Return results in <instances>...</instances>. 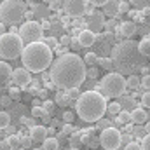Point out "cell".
I'll use <instances>...</instances> for the list:
<instances>
[{"label":"cell","mask_w":150,"mask_h":150,"mask_svg":"<svg viewBox=\"0 0 150 150\" xmlns=\"http://www.w3.org/2000/svg\"><path fill=\"white\" fill-rule=\"evenodd\" d=\"M147 119H149V113L145 112L143 108H134V110L131 112V120H133V124L143 126V124H147Z\"/></svg>","instance_id":"15"},{"label":"cell","mask_w":150,"mask_h":150,"mask_svg":"<svg viewBox=\"0 0 150 150\" xmlns=\"http://www.w3.org/2000/svg\"><path fill=\"white\" fill-rule=\"evenodd\" d=\"M142 150H150V134H145L143 138H142Z\"/></svg>","instance_id":"36"},{"label":"cell","mask_w":150,"mask_h":150,"mask_svg":"<svg viewBox=\"0 0 150 150\" xmlns=\"http://www.w3.org/2000/svg\"><path fill=\"white\" fill-rule=\"evenodd\" d=\"M32 117H33V119H44V120H47L49 112H45V110H44V107L35 105V107L32 108Z\"/></svg>","instance_id":"19"},{"label":"cell","mask_w":150,"mask_h":150,"mask_svg":"<svg viewBox=\"0 0 150 150\" xmlns=\"http://www.w3.org/2000/svg\"><path fill=\"white\" fill-rule=\"evenodd\" d=\"M52 108H54V103L47 100V101L44 103V110H45V112H49V113H51V112H52Z\"/></svg>","instance_id":"43"},{"label":"cell","mask_w":150,"mask_h":150,"mask_svg":"<svg viewBox=\"0 0 150 150\" xmlns=\"http://www.w3.org/2000/svg\"><path fill=\"white\" fill-rule=\"evenodd\" d=\"M11 100H12L11 96H4V98H0V103H2V105H9Z\"/></svg>","instance_id":"50"},{"label":"cell","mask_w":150,"mask_h":150,"mask_svg":"<svg viewBox=\"0 0 150 150\" xmlns=\"http://www.w3.org/2000/svg\"><path fill=\"white\" fill-rule=\"evenodd\" d=\"M30 136H32L33 142H37V143H44V140L49 136L47 127H45V126H33V127L30 129Z\"/></svg>","instance_id":"12"},{"label":"cell","mask_w":150,"mask_h":150,"mask_svg":"<svg viewBox=\"0 0 150 150\" xmlns=\"http://www.w3.org/2000/svg\"><path fill=\"white\" fill-rule=\"evenodd\" d=\"M59 149V142L52 136H47L42 143V150H58Z\"/></svg>","instance_id":"18"},{"label":"cell","mask_w":150,"mask_h":150,"mask_svg":"<svg viewBox=\"0 0 150 150\" xmlns=\"http://www.w3.org/2000/svg\"><path fill=\"white\" fill-rule=\"evenodd\" d=\"M84 61H86V65H96L98 63V56L94 52H87L84 56Z\"/></svg>","instance_id":"28"},{"label":"cell","mask_w":150,"mask_h":150,"mask_svg":"<svg viewBox=\"0 0 150 150\" xmlns=\"http://www.w3.org/2000/svg\"><path fill=\"white\" fill-rule=\"evenodd\" d=\"M26 16V4L23 0H2L0 21L7 26H16Z\"/></svg>","instance_id":"5"},{"label":"cell","mask_w":150,"mask_h":150,"mask_svg":"<svg viewBox=\"0 0 150 150\" xmlns=\"http://www.w3.org/2000/svg\"><path fill=\"white\" fill-rule=\"evenodd\" d=\"M9 96H11L12 100H19V96H21V89H18L16 86L11 87V89H9Z\"/></svg>","instance_id":"32"},{"label":"cell","mask_w":150,"mask_h":150,"mask_svg":"<svg viewBox=\"0 0 150 150\" xmlns=\"http://www.w3.org/2000/svg\"><path fill=\"white\" fill-rule=\"evenodd\" d=\"M142 105L145 108H150V91H147L143 96H142Z\"/></svg>","instance_id":"37"},{"label":"cell","mask_w":150,"mask_h":150,"mask_svg":"<svg viewBox=\"0 0 150 150\" xmlns=\"http://www.w3.org/2000/svg\"><path fill=\"white\" fill-rule=\"evenodd\" d=\"M142 87H143V89H150V74L143 75V79H142Z\"/></svg>","instance_id":"40"},{"label":"cell","mask_w":150,"mask_h":150,"mask_svg":"<svg viewBox=\"0 0 150 150\" xmlns=\"http://www.w3.org/2000/svg\"><path fill=\"white\" fill-rule=\"evenodd\" d=\"M138 49H140L142 56L150 58V38H143L142 42H138Z\"/></svg>","instance_id":"20"},{"label":"cell","mask_w":150,"mask_h":150,"mask_svg":"<svg viewBox=\"0 0 150 150\" xmlns=\"http://www.w3.org/2000/svg\"><path fill=\"white\" fill-rule=\"evenodd\" d=\"M100 145L105 150H117L122 145V134L117 127H107L100 133Z\"/></svg>","instance_id":"9"},{"label":"cell","mask_w":150,"mask_h":150,"mask_svg":"<svg viewBox=\"0 0 150 150\" xmlns=\"http://www.w3.org/2000/svg\"><path fill=\"white\" fill-rule=\"evenodd\" d=\"M107 98L98 91H86L75 101L77 115L86 122H98L107 113Z\"/></svg>","instance_id":"2"},{"label":"cell","mask_w":150,"mask_h":150,"mask_svg":"<svg viewBox=\"0 0 150 150\" xmlns=\"http://www.w3.org/2000/svg\"><path fill=\"white\" fill-rule=\"evenodd\" d=\"M63 119H65V122H68V124H72L75 119L74 112H65V115H63Z\"/></svg>","instance_id":"41"},{"label":"cell","mask_w":150,"mask_h":150,"mask_svg":"<svg viewBox=\"0 0 150 150\" xmlns=\"http://www.w3.org/2000/svg\"><path fill=\"white\" fill-rule=\"evenodd\" d=\"M96 124H98V129H100V131H103V129L110 127V122H108V120H105V119H100Z\"/></svg>","instance_id":"38"},{"label":"cell","mask_w":150,"mask_h":150,"mask_svg":"<svg viewBox=\"0 0 150 150\" xmlns=\"http://www.w3.org/2000/svg\"><path fill=\"white\" fill-rule=\"evenodd\" d=\"M70 45H72V47H74L75 51H77V49H80V47H82V45H80V42H79V38H72V44H70Z\"/></svg>","instance_id":"46"},{"label":"cell","mask_w":150,"mask_h":150,"mask_svg":"<svg viewBox=\"0 0 150 150\" xmlns=\"http://www.w3.org/2000/svg\"><path fill=\"white\" fill-rule=\"evenodd\" d=\"M136 33V23L134 21H124L119 28V35H122L124 38H131Z\"/></svg>","instance_id":"14"},{"label":"cell","mask_w":150,"mask_h":150,"mask_svg":"<svg viewBox=\"0 0 150 150\" xmlns=\"http://www.w3.org/2000/svg\"><path fill=\"white\" fill-rule=\"evenodd\" d=\"M70 150H79V149H70Z\"/></svg>","instance_id":"57"},{"label":"cell","mask_w":150,"mask_h":150,"mask_svg":"<svg viewBox=\"0 0 150 150\" xmlns=\"http://www.w3.org/2000/svg\"><path fill=\"white\" fill-rule=\"evenodd\" d=\"M42 2H49V4H51V2H52V0H42Z\"/></svg>","instance_id":"55"},{"label":"cell","mask_w":150,"mask_h":150,"mask_svg":"<svg viewBox=\"0 0 150 150\" xmlns=\"http://www.w3.org/2000/svg\"><path fill=\"white\" fill-rule=\"evenodd\" d=\"M124 150H142V145L140 143H136V142H129L127 145H126V149Z\"/></svg>","instance_id":"39"},{"label":"cell","mask_w":150,"mask_h":150,"mask_svg":"<svg viewBox=\"0 0 150 150\" xmlns=\"http://www.w3.org/2000/svg\"><path fill=\"white\" fill-rule=\"evenodd\" d=\"M42 42H44L45 45H49L51 49H54V51H56V49H58V45H59V44H58V40H56V38H54V37H47V38H42Z\"/></svg>","instance_id":"29"},{"label":"cell","mask_w":150,"mask_h":150,"mask_svg":"<svg viewBox=\"0 0 150 150\" xmlns=\"http://www.w3.org/2000/svg\"><path fill=\"white\" fill-rule=\"evenodd\" d=\"M127 84H126V79L119 72H110L108 75H105L101 80H100V86L94 89L98 93H101L107 100L108 98H119L124 94Z\"/></svg>","instance_id":"6"},{"label":"cell","mask_w":150,"mask_h":150,"mask_svg":"<svg viewBox=\"0 0 150 150\" xmlns=\"http://www.w3.org/2000/svg\"><path fill=\"white\" fill-rule=\"evenodd\" d=\"M149 14H150V7H143V9H142V16L145 18V16H149Z\"/></svg>","instance_id":"52"},{"label":"cell","mask_w":150,"mask_h":150,"mask_svg":"<svg viewBox=\"0 0 150 150\" xmlns=\"http://www.w3.org/2000/svg\"><path fill=\"white\" fill-rule=\"evenodd\" d=\"M30 74H32V72L26 70V68H16V70L12 72V80H14V84H16L18 87L28 86L30 80H32V75Z\"/></svg>","instance_id":"11"},{"label":"cell","mask_w":150,"mask_h":150,"mask_svg":"<svg viewBox=\"0 0 150 150\" xmlns=\"http://www.w3.org/2000/svg\"><path fill=\"white\" fill-rule=\"evenodd\" d=\"M0 150H12L7 140H2V142H0Z\"/></svg>","instance_id":"45"},{"label":"cell","mask_w":150,"mask_h":150,"mask_svg":"<svg viewBox=\"0 0 150 150\" xmlns=\"http://www.w3.org/2000/svg\"><path fill=\"white\" fill-rule=\"evenodd\" d=\"M65 138H67V134H65V133H63V131H61V133H59V134H58V136H56V140H58V142H59V145H61V143H63V142H65Z\"/></svg>","instance_id":"49"},{"label":"cell","mask_w":150,"mask_h":150,"mask_svg":"<svg viewBox=\"0 0 150 150\" xmlns=\"http://www.w3.org/2000/svg\"><path fill=\"white\" fill-rule=\"evenodd\" d=\"M89 2H91L93 5H101V7H103V5H105L108 0H89Z\"/></svg>","instance_id":"48"},{"label":"cell","mask_w":150,"mask_h":150,"mask_svg":"<svg viewBox=\"0 0 150 150\" xmlns=\"http://www.w3.org/2000/svg\"><path fill=\"white\" fill-rule=\"evenodd\" d=\"M103 12L110 18H115L119 14V2L117 0H108L105 5H103Z\"/></svg>","instance_id":"17"},{"label":"cell","mask_w":150,"mask_h":150,"mask_svg":"<svg viewBox=\"0 0 150 150\" xmlns=\"http://www.w3.org/2000/svg\"><path fill=\"white\" fill-rule=\"evenodd\" d=\"M98 63H100V67L105 68V70H112L113 67H115V63H113L112 58H98Z\"/></svg>","instance_id":"24"},{"label":"cell","mask_w":150,"mask_h":150,"mask_svg":"<svg viewBox=\"0 0 150 150\" xmlns=\"http://www.w3.org/2000/svg\"><path fill=\"white\" fill-rule=\"evenodd\" d=\"M145 131H147V134H150V122L145 124Z\"/></svg>","instance_id":"54"},{"label":"cell","mask_w":150,"mask_h":150,"mask_svg":"<svg viewBox=\"0 0 150 150\" xmlns=\"http://www.w3.org/2000/svg\"><path fill=\"white\" fill-rule=\"evenodd\" d=\"M126 84H127L129 89H138V87L142 86V80L138 79V75H129L127 80H126Z\"/></svg>","instance_id":"21"},{"label":"cell","mask_w":150,"mask_h":150,"mask_svg":"<svg viewBox=\"0 0 150 150\" xmlns=\"http://www.w3.org/2000/svg\"><path fill=\"white\" fill-rule=\"evenodd\" d=\"M12 68L7 61H0V82H7L9 79H12Z\"/></svg>","instance_id":"16"},{"label":"cell","mask_w":150,"mask_h":150,"mask_svg":"<svg viewBox=\"0 0 150 150\" xmlns=\"http://www.w3.org/2000/svg\"><path fill=\"white\" fill-rule=\"evenodd\" d=\"M67 94L70 96V100H79V96L82 93L79 91V87H72V89H67Z\"/></svg>","instance_id":"30"},{"label":"cell","mask_w":150,"mask_h":150,"mask_svg":"<svg viewBox=\"0 0 150 150\" xmlns=\"http://www.w3.org/2000/svg\"><path fill=\"white\" fill-rule=\"evenodd\" d=\"M87 77H89V79H96V77H98V70H96V68H89V70H87Z\"/></svg>","instance_id":"44"},{"label":"cell","mask_w":150,"mask_h":150,"mask_svg":"<svg viewBox=\"0 0 150 150\" xmlns=\"http://www.w3.org/2000/svg\"><path fill=\"white\" fill-rule=\"evenodd\" d=\"M32 143H33L32 136H21V147H23V149H30Z\"/></svg>","instance_id":"35"},{"label":"cell","mask_w":150,"mask_h":150,"mask_svg":"<svg viewBox=\"0 0 150 150\" xmlns=\"http://www.w3.org/2000/svg\"><path fill=\"white\" fill-rule=\"evenodd\" d=\"M51 80L56 87L59 89H72L84 84L87 70H86V61L75 54V52H67L58 56V59L52 61L51 65Z\"/></svg>","instance_id":"1"},{"label":"cell","mask_w":150,"mask_h":150,"mask_svg":"<svg viewBox=\"0 0 150 150\" xmlns=\"http://www.w3.org/2000/svg\"><path fill=\"white\" fill-rule=\"evenodd\" d=\"M56 103H58L59 107H68V105L72 103V100H70V96L65 93V94H59V96L56 98Z\"/></svg>","instance_id":"27"},{"label":"cell","mask_w":150,"mask_h":150,"mask_svg":"<svg viewBox=\"0 0 150 150\" xmlns=\"http://www.w3.org/2000/svg\"><path fill=\"white\" fill-rule=\"evenodd\" d=\"M117 122H119V124H127V122H133V120H131V112L122 110V112L117 115Z\"/></svg>","instance_id":"25"},{"label":"cell","mask_w":150,"mask_h":150,"mask_svg":"<svg viewBox=\"0 0 150 150\" xmlns=\"http://www.w3.org/2000/svg\"><path fill=\"white\" fill-rule=\"evenodd\" d=\"M133 133H134V136L142 138V136H145V133H147V131H145V126H143V127H138V129H134Z\"/></svg>","instance_id":"42"},{"label":"cell","mask_w":150,"mask_h":150,"mask_svg":"<svg viewBox=\"0 0 150 150\" xmlns=\"http://www.w3.org/2000/svg\"><path fill=\"white\" fill-rule=\"evenodd\" d=\"M112 59L115 67L119 68H133L140 65L142 59V52L138 49V42L126 38L120 44H117L112 51Z\"/></svg>","instance_id":"4"},{"label":"cell","mask_w":150,"mask_h":150,"mask_svg":"<svg viewBox=\"0 0 150 150\" xmlns=\"http://www.w3.org/2000/svg\"><path fill=\"white\" fill-rule=\"evenodd\" d=\"M75 131H79V129L75 127L74 124H68V122H67V124L63 126V133H65V134H74Z\"/></svg>","instance_id":"33"},{"label":"cell","mask_w":150,"mask_h":150,"mask_svg":"<svg viewBox=\"0 0 150 150\" xmlns=\"http://www.w3.org/2000/svg\"><path fill=\"white\" fill-rule=\"evenodd\" d=\"M21 61L25 65L26 70H30L32 74H38L47 70L52 65V49L49 45H45L42 40L33 42V44H26L21 54Z\"/></svg>","instance_id":"3"},{"label":"cell","mask_w":150,"mask_h":150,"mask_svg":"<svg viewBox=\"0 0 150 150\" xmlns=\"http://www.w3.org/2000/svg\"><path fill=\"white\" fill-rule=\"evenodd\" d=\"M5 26H7V25H4V23L0 21V35H4V33H7V32H5Z\"/></svg>","instance_id":"53"},{"label":"cell","mask_w":150,"mask_h":150,"mask_svg":"<svg viewBox=\"0 0 150 150\" xmlns=\"http://www.w3.org/2000/svg\"><path fill=\"white\" fill-rule=\"evenodd\" d=\"M7 142H9V145H11V149L12 150L21 149V136H18V134H11V136L7 138Z\"/></svg>","instance_id":"22"},{"label":"cell","mask_w":150,"mask_h":150,"mask_svg":"<svg viewBox=\"0 0 150 150\" xmlns=\"http://www.w3.org/2000/svg\"><path fill=\"white\" fill-rule=\"evenodd\" d=\"M129 0H122V2H119V12L122 14V12H127L129 11Z\"/></svg>","instance_id":"34"},{"label":"cell","mask_w":150,"mask_h":150,"mask_svg":"<svg viewBox=\"0 0 150 150\" xmlns=\"http://www.w3.org/2000/svg\"><path fill=\"white\" fill-rule=\"evenodd\" d=\"M147 38H150V33H149V37H147Z\"/></svg>","instance_id":"59"},{"label":"cell","mask_w":150,"mask_h":150,"mask_svg":"<svg viewBox=\"0 0 150 150\" xmlns=\"http://www.w3.org/2000/svg\"><path fill=\"white\" fill-rule=\"evenodd\" d=\"M133 5H136V7H140V9H143V7H150V0H129Z\"/></svg>","instance_id":"31"},{"label":"cell","mask_w":150,"mask_h":150,"mask_svg":"<svg viewBox=\"0 0 150 150\" xmlns=\"http://www.w3.org/2000/svg\"><path fill=\"white\" fill-rule=\"evenodd\" d=\"M107 112H108V115H112V117H117L119 113L122 112L120 103H108L107 105Z\"/></svg>","instance_id":"23"},{"label":"cell","mask_w":150,"mask_h":150,"mask_svg":"<svg viewBox=\"0 0 150 150\" xmlns=\"http://www.w3.org/2000/svg\"><path fill=\"white\" fill-rule=\"evenodd\" d=\"M79 42H80V45L82 47H91L94 42H96V35H94V32H91V30H82L80 33H79Z\"/></svg>","instance_id":"13"},{"label":"cell","mask_w":150,"mask_h":150,"mask_svg":"<svg viewBox=\"0 0 150 150\" xmlns=\"http://www.w3.org/2000/svg\"><path fill=\"white\" fill-rule=\"evenodd\" d=\"M35 150H42V149H35Z\"/></svg>","instance_id":"58"},{"label":"cell","mask_w":150,"mask_h":150,"mask_svg":"<svg viewBox=\"0 0 150 150\" xmlns=\"http://www.w3.org/2000/svg\"><path fill=\"white\" fill-rule=\"evenodd\" d=\"M25 42L21 40L19 33H4L0 35V58L2 59H16L23 54Z\"/></svg>","instance_id":"7"},{"label":"cell","mask_w":150,"mask_h":150,"mask_svg":"<svg viewBox=\"0 0 150 150\" xmlns=\"http://www.w3.org/2000/svg\"><path fill=\"white\" fill-rule=\"evenodd\" d=\"M40 25H42V28H44V30H47V28H51V23H49L47 19H42V23H40Z\"/></svg>","instance_id":"51"},{"label":"cell","mask_w":150,"mask_h":150,"mask_svg":"<svg viewBox=\"0 0 150 150\" xmlns=\"http://www.w3.org/2000/svg\"><path fill=\"white\" fill-rule=\"evenodd\" d=\"M61 44H63V45H70V44H72V37L65 35V37L61 38Z\"/></svg>","instance_id":"47"},{"label":"cell","mask_w":150,"mask_h":150,"mask_svg":"<svg viewBox=\"0 0 150 150\" xmlns=\"http://www.w3.org/2000/svg\"><path fill=\"white\" fill-rule=\"evenodd\" d=\"M42 32H44V28H42L40 23L26 21V23L21 25L18 33H19V37H21V40L25 44H33V42H40L42 40Z\"/></svg>","instance_id":"8"},{"label":"cell","mask_w":150,"mask_h":150,"mask_svg":"<svg viewBox=\"0 0 150 150\" xmlns=\"http://www.w3.org/2000/svg\"><path fill=\"white\" fill-rule=\"evenodd\" d=\"M9 124H11V115L7 112H2V110H0V129L9 127Z\"/></svg>","instance_id":"26"},{"label":"cell","mask_w":150,"mask_h":150,"mask_svg":"<svg viewBox=\"0 0 150 150\" xmlns=\"http://www.w3.org/2000/svg\"><path fill=\"white\" fill-rule=\"evenodd\" d=\"M18 150H26V149H23V147H21V149H18Z\"/></svg>","instance_id":"56"},{"label":"cell","mask_w":150,"mask_h":150,"mask_svg":"<svg viewBox=\"0 0 150 150\" xmlns=\"http://www.w3.org/2000/svg\"><path fill=\"white\" fill-rule=\"evenodd\" d=\"M63 9L68 16L80 18L87 11V2L86 0H63Z\"/></svg>","instance_id":"10"}]
</instances>
